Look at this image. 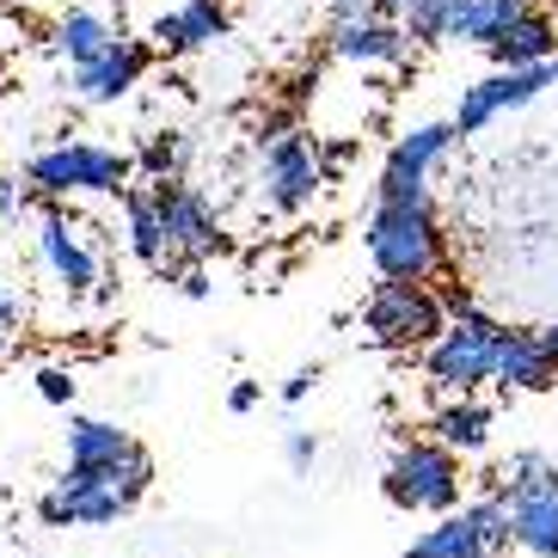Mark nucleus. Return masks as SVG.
Wrapping results in <instances>:
<instances>
[{
  "label": "nucleus",
  "instance_id": "f257e3e1",
  "mask_svg": "<svg viewBox=\"0 0 558 558\" xmlns=\"http://www.w3.org/2000/svg\"><path fill=\"white\" fill-rule=\"evenodd\" d=\"M362 246H368V264L380 270V282H429L448 264L436 203H375Z\"/></svg>",
  "mask_w": 558,
  "mask_h": 558
},
{
  "label": "nucleus",
  "instance_id": "f03ea898",
  "mask_svg": "<svg viewBox=\"0 0 558 558\" xmlns=\"http://www.w3.org/2000/svg\"><path fill=\"white\" fill-rule=\"evenodd\" d=\"M135 160L130 154L105 148V142H56V148L32 154L25 166V184H32L44 203L62 197H123L130 191Z\"/></svg>",
  "mask_w": 558,
  "mask_h": 558
},
{
  "label": "nucleus",
  "instance_id": "7ed1b4c3",
  "mask_svg": "<svg viewBox=\"0 0 558 558\" xmlns=\"http://www.w3.org/2000/svg\"><path fill=\"white\" fill-rule=\"evenodd\" d=\"M380 492L387 504L405 509V515H454L466 504V473H460V454H448L442 442H405L393 460H387V473H380Z\"/></svg>",
  "mask_w": 558,
  "mask_h": 558
},
{
  "label": "nucleus",
  "instance_id": "20e7f679",
  "mask_svg": "<svg viewBox=\"0 0 558 558\" xmlns=\"http://www.w3.org/2000/svg\"><path fill=\"white\" fill-rule=\"evenodd\" d=\"M497 326L492 313H466V319H448L442 338L424 350V380L436 387L442 399H473L478 387H492V368H497Z\"/></svg>",
  "mask_w": 558,
  "mask_h": 558
},
{
  "label": "nucleus",
  "instance_id": "39448f33",
  "mask_svg": "<svg viewBox=\"0 0 558 558\" xmlns=\"http://www.w3.org/2000/svg\"><path fill=\"white\" fill-rule=\"evenodd\" d=\"M442 326L448 313L429 282H375V295L362 301V331L375 350H429Z\"/></svg>",
  "mask_w": 558,
  "mask_h": 558
},
{
  "label": "nucleus",
  "instance_id": "423d86ee",
  "mask_svg": "<svg viewBox=\"0 0 558 558\" xmlns=\"http://www.w3.org/2000/svg\"><path fill=\"white\" fill-rule=\"evenodd\" d=\"M258 191L277 215L313 209V197L326 191V148H319V135H301V130L270 135L258 154Z\"/></svg>",
  "mask_w": 558,
  "mask_h": 558
},
{
  "label": "nucleus",
  "instance_id": "0eeeda50",
  "mask_svg": "<svg viewBox=\"0 0 558 558\" xmlns=\"http://www.w3.org/2000/svg\"><path fill=\"white\" fill-rule=\"evenodd\" d=\"M142 497L148 492H135L130 478H117V473H74L68 466L50 492L37 497V515H44V527H111Z\"/></svg>",
  "mask_w": 558,
  "mask_h": 558
},
{
  "label": "nucleus",
  "instance_id": "6e6552de",
  "mask_svg": "<svg viewBox=\"0 0 558 558\" xmlns=\"http://www.w3.org/2000/svg\"><path fill=\"white\" fill-rule=\"evenodd\" d=\"M148 197H154V215H160L166 258H172V264H209L215 252L228 246L221 215H215V203L203 197L197 184L166 179V184H148Z\"/></svg>",
  "mask_w": 558,
  "mask_h": 558
},
{
  "label": "nucleus",
  "instance_id": "1a4fd4ad",
  "mask_svg": "<svg viewBox=\"0 0 558 558\" xmlns=\"http://www.w3.org/2000/svg\"><path fill=\"white\" fill-rule=\"evenodd\" d=\"M509 553V509L504 497H478L460 504L454 515H442L436 527H424L405 546V558H504Z\"/></svg>",
  "mask_w": 558,
  "mask_h": 558
},
{
  "label": "nucleus",
  "instance_id": "9d476101",
  "mask_svg": "<svg viewBox=\"0 0 558 558\" xmlns=\"http://www.w3.org/2000/svg\"><path fill=\"white\" fill-rule=\"evenodd\" d=\"M68 466H74V473H117V478H130L135 492L154 485L148 448L135 442L130 429L105 424V417H74V424H68Z\"/></svg>",
  "mask_w": 558,
  "mask_h": 558
},
{
  "label": "nucleus",
  "instance_id": "9b49d317",
  "mask_svg": "<svg viewBox=\"0 0 558 558\" xmlns=\"http://www.w3.org/2000/svg\"><path fill=\"white\" fill-rule=\"evenodd\" d=\"M448 148H454V123H417L411 135H399L380 166L375 203H429V172L442 166Z\"/></svg>",
  "mask_w": 558,
  "mask_h": 558
},
{
  "label": "nucleus",
  "instance_id": "f8f14e48",
  "mask_svg": "<svg viewBox=\"0 0 558 558\" xmlns=\"http://www.w3.org/2000/svg\"><path fill=\"white\" fill-rule=\"evenodd\" d=\"M546 86H558L553 68H497V74H485V81H473L466 93H460V105H454L448 123H454V135H478V130H492L504 111L534 105Z\"/></svg>",
  "mask_w": 558,
  "mask_h": 558
},
{
  "label": "nucleus",
  "instance_id": "ddd939ff",
  "mask_svg": "<svg viewBox=\"0 0 558 558\" xmlns=\"http://www.w3.org/2000/svg\"><path fill=\"white\" fill-rule=\"evenodd\" d=\"M37 258H44V270L62 282V295H93V289L105 295L99 252H93V240H86L81 221H74V215H62L56 203L44 209V221H37Z\"/></svg>",
  "mask_w": 558,
  "mask_h": 558
},
{
  "label": "nucleus",
  "instance_id": "4468645a",
  "mask_svg": "<svg viewBox=\"0 0 558 558\" xmlns=\"http://www.w3.org/2000/svg\"><path fill=\"white\" fill-rule=\"evenodd\" d=\"M331 56L344 68H356V74H368V68H399L411 56V37L399 19H380L375 7H356V13H338L331 7Z\"/></svg>",
  "mask_w": 558,
  "mask_h": 558
},
{
  "label": "nucleus",
  "instance_id": "2eb2a0df",
  "mask_svg": "<svg viewBox=\"0 0 558 558\" xmlns=\"http://www.w3.org/2000/svg\"><path fill=\"white\" fill-rule=\"evenodd\" d=\"M148 62H154V44L117 37L111 50L93 56L86 68H68V93H74L81 105H117V99H130L135 86H142Z\"/></svg>",
  "mask_w": 558,
  "mask_h": 558
},
{
  "label": "nucleus",
  "instance_id": "dca6fc26",
  "mask_svg": "<svg viewBox=\"0 0 558 558\" xmlns=\"http://www.w3.org/2000/svg\"><path fill=\"white\" fill-rule=\"evenodd\" d=\"M492 387L504 399H515V393H553V387H558V362H553V350H546L541 326H504V338H497Z\"/></svg>",
  "mask_w": 558,
  "mask_h": 558
},
{
  "label": "nucleus",
  "instance_id": "f3484780",
  "mask_svg": "<svg viewBox=\"0 0 558 558\" xmlns=\"http://www.w3.org/2000/svg\"><path fill=\"white\" fill-rule=\"evenodd\" d=\"M148 37H154V50H166V56H197L228 37V7L221 0H184V7L154 19Z\"/></svg>",
  "mask_w": 558,
  "mask_h": 558
},
{
  "label": "nucleus",
  "instance_id": "a211bd4d",
  "mask_svg": "<svg viewBox=\"0 0 558 558\" xmlns=\"http://www.w3.org/2000/svg\"><path fill=\"white\" fill-rule=\"evenodd\" d=\"M485 56H492L497 68H553L558 62V19H546L541 7H534V13L515 19Z\"/></svg>",
  "mask_w": 558,
  "mask_h": 558
},
{
  "label": "nucleus",
  "instance_id": "6ab92c4d",
  "mask_svg": "<svg viewBox=\"0 0 558 558\" xmlns=\"http://www.w3.org/2000/svg\"><path fill=\"white\" fill-rule=\"evenodd\" d=\"M492 429H497V411L478 405V399H448L436 417H429V442H442L448 454H485L492 448Z\"/></svg>",
  "mask_w": 558,
  "mask_h": 558
},
{
  "label": "nucleus",
  "instance_id": "aec40b11",
  "mask_svg": "<svg viewBox=\"0 0 558 558\" xmlns=\"http://www.w3.org/2000/svg\"><path fill=\"white\" fill-rule=\"evenodd\" d=\"M509 509V553L522 558H558V492L515 497Z\"/></svg>",
  "mask_w": 558,
  "mask_h": 558
},
{
  "label": "nucleus",
  "instance_id": "412c9836",
  "mask_svg": "<svg viewBox=\"0 0 558 558\" xmlns=\"http://www.w3.org/2000/svg\"><path fill=\"white\" fill-rule=\"evenodd\" d=\"M117 37H123V32H117L105 13H93V7H74V13L56 19V37H50V44H56V56H68V68H86L93 56L111 50Z\"/></svg>",
  "mask_w": 558,
  "mask_h": 558
},
{
  "label": "nucleus",
  "instance_id": "4be33fe9",
  "mask_svg": "<svg viewBox=\"0 0 558 558\" xmlns=\"http://www.w3.org/2000/svg\"><path fill=\"white\" fill-rule=\"evenodd\" d=\"M522 13H534V0H460L454 44H478V50H492V44H497V37H504Z\"/></svg>",
  "mask_w": 558,
  "mask_h": 558
},
{
  "label": "nucleus",
  "instance_id": "5701e85b",
  "mask_svg": "<svg viewBox=\"0 0 558 558\" xmlns=\"http://www.w3.org/2000/svg\"><path fill=\"white\" fill-rule=\"evenodd\" d=\"M558 492V460L541 454V448H522V454H509V466L497 473V497L515 504V497H546Z\"/></svg>",
  "mask_w": 558,
  "mask_h": 558
},
{
  "label": "nucleus",
  "instance_id": "b1692460",
  "mask_svg": "<svg viewBox=\"0 0 558 558\" xmlns=\"http://www.w3.org/2000/svg\"><path fill=\"white\" fill-rule=\"evenodd\" d=\"M123 221H130V252L148 270H166V233H160V215H154V197L148 191H123Z\"/></svg>",
  "mask_w": 558,
  "mask_h": 558
},
{
  "label": "nucleus",
  "instance_id": "393cba45",
  "mask_svg": "<svg viewBox=\"0 0 558 558\" xmlns=\"http://www.w3.org/2000/svg\"><path fill=\"white\" fill-rule=\"evenodd\" d=\"M184 160H191L184 130H148L142 135V154H135V172L148 184H166V179H184Z\"/></svg>",
  "mask_w": 558,
  "mask_h": 558
},
{
  "label": "nucleus",
  "instance_id": "a878e982",
  "mask_svg": "<svg viewBox=\"0 0 558 558\" xmlns=\"http://www.w3.org/2000/svg\"><path fill=\"white\" fill-rule=\"evenodd\" d=\"M454 13L460 0H417L399 25H405L411 44H454Z\"/></svg>",
  "mask_w": 558,
  "mask_h": 558
},
{
  "label": "nucleus",
  "instance_id": "bb28decb",
  "mask_svg": "<svg viewBox=\"0 0 558 558\" xmlns=\"http://www.w3.org/2000/svg\"><path fill=\"white\" fill-rule=\"evenodd\" d=\"M25 319H32V301L19 295V289H0V362L19 350V338H25Z\"/></svg>",
  "mask_w": 558,
  "mask_h": 558
},
{
  "label": "nucleus",
  "instance_id": "cd10ccee",
  "mask_svg": "<svg viewBox=\"0 0 558 558\" xmlns=\"http://www.w3.org/2000/svg\"><path fill=\"white\" fill-rule=\"evenodd\" d=\"M436 301H442V313H448V319H466V313H478L473 289H466L460 277H442V289H436Z\"/></svg>",
  "mask_w": 558,
  "mask_h": 558
},
{
  "label": "nucleus",
  "instance_id": "c85d7f7f",
  "mask_svg": "<svg viewBox=\"0 0 558 558\" xmlns=\"http://www.w3.org/2000/svg\"><path fill=\"white\" fill-rule=\"evenodd\" d=\"M37 393L50 399V405H68V399H74V375H68V368H37Z\"/></svg>",
  "mask_w": 558,
  "mask_h": 558
},
{
  "label": "nucleus",
  "instance_id": "c756f323",
  "mask_svg": "<svg viewBox=\"0 0 558 558\" xmlns=\"http://www.w3.org/2000/svg\"><path fill=\"white\" fill-rule=\"evenodd\" d=\"M282 454H289V466H295V473H307L313 460H319V436H313V429H289Z\"/></svg>",
  "mask_w": 558,
  "mask_h": 558
},
{
  "label": "nucleus",
  "instance_id": "7c9ffc66",
  "mask_svg": "<svg viewBox=\"0 0 558 558\" xmlns=\"http://www.w3.org/2000/svg\"><path fill=\"white\" fill-rule=\"evenodd\" d=\"M319 375H326V368H319V362H301L295 375L282 380V399H289V405H301V399H307L313 387H319Z\"/></svg>",
  "mask_w": 558,
  "mask_h": 558
},
{
  "label": "nucleus",
  "instance_id": "2f4dec72",
  "mask_svg": "<svg viewBox=\"0 0 558 558\" xmlns=\"http://www.w3.org/2000/svg\"><path fill=\"white\" fill-rule=\"evenodd\" d=\"M258 399H264V387H258V380H233L228 411H240V417H246V411H258Z\"/></svg>",
  "mask_w": 558,
  "mask_h": 558
},
{
  "label": "nucleus",
  "instance_id": "473e14b6",
  "mask_svg": "<svg viewBox=\"0 0 558 558\" xmlns=\"http://www.w3.org/2000/svg\"><path fill=\"white\" fill-rule=\"evenodd\" d=\"M179 289L191 301H203V295H209V270H203V264H179Z\"/></svg>",
  "mask_w": 558,
  "mask_h": 558
},
{
  "label": "nucleus",
  "instance_id": "72a5a7b5",
  "mask_svg": "<svg viewBox=\"0 0 558 558\" xmlns=\"http://www.w3.org/2000/svg\"><path fill=\"white\" fill-rule=\"evenodd\" d=\"M19 203H25V197H19V184L7 179V172H0V221H13V215H19Z\"/></svg>",
  "mask_w": 558,
  "mask_h": 558
},
{
  "label": "nucleus",
  "instance_id": "f704fd0d",
  "mask_svg": "<svg viewBox=\"0 0 558 558\" xmlns=\"http://www.w3.org/2000/svg\"><path fill=\"white\" fill-rule=\"evenodd\" d=\"M368 7H375L380 19H405L411 7H417V0H368Z\"/></svg>",
  "mask_w": 558,
  "mask_h": 558
},
{
  "label": "nucleus",
  "instance_id": "c9c22d12",
  "mask_svg": "<svg viewBox=\"0 0 558 558\" xmlns=\"http://www.w3.org/2000/svg\"><path fill=\"white\" fill-rule=\"evenodd\" d=\"M541 338H546V350H553V362H558V319H553V326H541Z\"/></svg>",
  "mask_w": 558,
  "mask_h": 558
},
{
  "label": "nucleus",
  "instance_id": "e433bc0d",
  "mask_svg": "<svg viewBox=\"0 0 558 558\" xmlns=\"http://www.w3.org/2000/svg\"><path fill=\"white\" fill-rule=\"evenodd\" d=\"M553 74H558V62H553Z\"/></svg>",
  "mask_w": 558,
  "mask_h": 558
}]
</instances>
